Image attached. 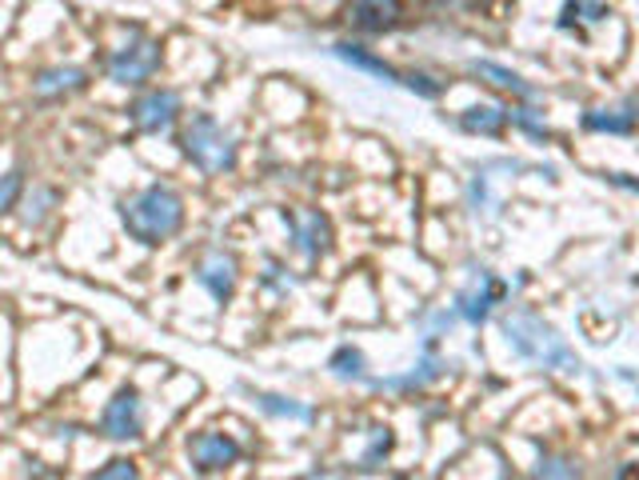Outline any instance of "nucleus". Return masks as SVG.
<instances>
[{"label": "nucleus", "mask_w": 639, "mask_h": 480, "mask_svg": "<svg viewBox=\"0 0 639 480\" xmlns=\"http://www.w3.org/2000/svg\"><path fill=\"white\" fill-rule=\"evenodd\" d=\"M120 229L128 241H137L144 248H161L164 241H173L185 229V197L164 180L137 188L132 197L120 200Z\"/></svg>", "instance_id": "1"}, {"label": "nucleus", "mask_w": 639, "mask_h": 480, "mask_svg": "<svg viewBox=\"0 0 639 480\" xmlns=\"http://www.w3.org/2000/svg\"><path fill=\"white\" fill-rule=\"evenodd\" d=\"M180 156L204 176H228L240 164V137L212 113H188L180 120Z\"/></svg>", "instance_id": "2"}, {"label": "nucleus", "mask_w": 639, "mask_h": 480, "mask_svg": "<svg viewBox=\"0 0 639 480\" xmlns=\"http://www.w3.org/2000/svg\"><path fill=\"white\" fill-rule=\"evenodd\" d=\"M504 337H508L511 352L535 368H547V373H580L583 368L576 349L535 313H511L504 320Z\"/></svg>", "instance_id": "3"}, {"label": "nucleus", "mask_w": 639, "mask_h": 480, "mask_svg": "<svg viewBox=\"0 0 639 480\" xmlns=\"http://www.w3.org/2000/svg\"><path fill=\"white\" fill-rule=\"evenodd\" d=\"M164 65V45L149 33H132L105 60V77L120 89H144Z\"/></svg>", "instance_id": "4"}, {"label": "nucleus", "mask_w": 639, "mask_h": 480, "mask_svg": "<svg viewBox=\"0 0 639 480\" xmlns=\"http://www.w3.org/2000/svg\"><path fill=\"white\" fill-rule=\"evenodd\" d=\"M125 117L140 137H164V132H173L176 125L185 120V101H180L176 89L144 84V89H137V96L128 101Z\"/></svg>", "instance_id": "5"}, {"label": "nucleus", "mask_w": 639, "mask_h": 480, "mask_svg": "<svg viewBox=\"0 0 639 480\" xmlns=\"http://www.w3.org/2000/svg\"><path fill=\"white\" fill-rule=\"evenodd\" d=\"M144 429H149L144 397H140L132 385L117 388V393L105 400V409H100L96 433L105 436L108 445H137V441H144Z\"/></svg>", "instance_id": "6"}, {"label": "nucleus", "mask_w": 639, "mask_h": 480, "mask_svg": "<svg viewBox=\"0 0 639 480\" xmlns=\"http://www.w3.org/2000/svg\"><path fill=\"white\" fill-rule=\"evenodd\" d=\"M185 457L192 472L216 477V472H228L233 465L245 460V445L233 433H224V429H197V433L188 436Z\"/></svg>", "instance_id": "7"}, {"label": "nucleus", "mask_w": 639, "mask_h": 480, "mask_svg": "<svg viewBox=\"0 0 639 480\" xmlns=\"http://www.w3.org/2000/svg\"><path fill=\"white\" fill-rule=\"evenodd\" d=\"M192 281L216 301V305H233L236 289H240V260L228 248H204L192 265Z\"/></svg>", "instance_id": "8"}, {"label": "nucleus", "mask_w": 639, "mask_h": 480, "mask_svg": "<svg viewBox=\"0 0 639 480\" xmlns=\"http://www.w3.org/2000/svg\"><path fill=\"white\" fill-rule=\"evenodd\" d=\"M284 224H288L292 248L308 265H316V260H324L332 253V221L320 209H284Z\"/></svg>", "instance_id": "9"}, {"label": "nucleus", "mask_w": 639, "mask_h": 480, "mask_svg": "<svg viewBox=\"0 0 639 480\" xmlns=\"http://www.w3.org/2000/svg\"><path fill=\"white\" fill-rule=\"evenodd\" d=\"M504 296H508V284L488 269H472V281L455 293V317L468 320V325H484L492 317V308L500 305Z\"/></svg>", "instance_id": "10"}, {"label": "nucleus", "mask_w": 639, "mask_h": 480, "mask_svg": "<svg viewBox=\"0 0 639 480\" xmlns=\"http://www.w3.org/2000/svg\"><path fill=\"white\" fill-rule=\"evenodd\" d=\"M88 84H93V72L84 65H48L33 77L28 93L36 105H64L72 96L88 93Z\"/></svg>", "instance_id": "11"}, {"label": "nucleus", "mask_w": 639, "mask_h": 480, "mask_svg": "<svg viewBox=\"0 0 639 480\" xmlns=\"http://www.w3.org/2000/svg\"><path fill=\"white\" fill-rule=\"evenodd\" d=\"M348 21L360 33H392L404 21V0H352Z\"/></svg>", "instance_id": "12"}, {"label": "nucleus", "mask_w": 639, "mask_h": 480, "mask_svg": "<svg viewBox=\"0 0 639 480\" xmlns=\"http://www.w3.org/2000/svg\"><path fill=\"white\" fill-rule=\"evenodd\" d=\"M60 209V188L57 185H45V180H36L33 188H24L21 204H16V216H21L24 229H45Z\"/></svg>", "instance_id": "13"}, {"label": "nucleus", "mask_w": 639, "mask_h": 480, "mask_svg": "<svg viewBox=\"0 0 639 480\" xmlns=\"http://www.w3.org/2000/svg\"><path fill=\"white\" fill-rule=\"evenodd\" d=\"M436 337H428V349H424V361L412 368L407 376H383V381H372V388L376 393H412V388H424V385H431L436 376L443 373V361L436 356Z\"/></svg>", "instance_id": "14"}, {"label": "nucleus", "mask_w": 639, "mask_h": 480, "mask_svg": "<svg viewBox=\"0 0 639 480\" xmlns=\"http://www.w3.org/2000/svg\"><path fill=\"white\" fill-rule=\"evenodd\" d=\"M583 129L588 132H612V137H631L639 129V105L624 108H588L583 113Z\"/></svg>", "instance_id": "15"}, {"label": "nucleus", "mask_w": 639, "mask_h": 480, "mask_svg": "<svg viewBox=\"0 0 639 480\" xmlns=\"http://www.w3.org/2000/svg\"><path fill=\"white\" fill-rule=\"evenodd\" d=\"M332 57L344 60V65H352V69H360V72H372V77H380V81L388 84H400L404 77L388 65V60H380L376 52H368L364 45H352V40H340V45H332Z\"/></svg>", "instance_id": "16"}, {"label": "nucleus", "mask_w": 639, "mask_h": 480, "mask_svg": "<svg viewBox=\"0 0 639 480\" xmlns=\"http://www.w3.org/2000/svg\"><path fill=\"white\" fill-rule=\"evenodd\" d=\"M468 69L476 72L480 81H488L492 89H500V93L520 96V101H532V96H535V89H532V84H528V81H523L520 72L504 69V65H496V60H472Z\"/></svg>", "instance_id": "17"}, {"label": "nucleus", "mask_w": 639, "mask_h": 480, "mask_svg": "<svg viewBox=\"0 0 639 480\" xmlns=\"http://www.w3.org/2000/svg\"><path fill=\"white\" fill-rule=\"evenodd\" d=\"M256 409L264 412V417H272V421H296V424H312L316 421L312 405L292 400V397H276V393H256Z\"/></svg>", "instance_id": "18"}, {"label": "nucleus", "mask_w": 639, "mask_h": 480, "mask_svg": "<svg viewBox=\"0 0 639 480\" xmlns=\"http://www.w3.org/2000/svg\"><path fill=\"white\" fill-rule=\"evenodd\" d=\"M460 125H464L468 132H476V137H500L504 125H508V108L476 105V108H468L464 117H460Z\"/></svg>", "instance_id": "19"}, {"label": "nucleus", "mask_w": 639, "mask_h": 480, "mask_svg": "<svg viewBox=\"0 0 639 480\" xmlns=\"http://www.w3.org/2000/svg\"><path fill=\"white\" fill-rule=\"evenodd\" d=\"M24 188H28V176H24V168H9V173L0 176V221L16 212V204H21V197H24Z\"/></svg>", "instance_id": "20"}, {"label": "nucleus", "mask_w": 639, "mask_h": 480, "mask_svg": "<svg viewBox=\"0 0 639 480\" xmlns=\"http://www.w3.org/2000/svg\"><path fill=\"white\" fill-rule=\"evenodd\" d=\"M392 445H395L392 429H388V424H376L372 433H368V448H364L360 465H364V469H376V465H380V460L392 453Z\"/></svg>", "instance_id": "21"}, {"label": "nucleus", "mask_w": 639, "mask_h": 480, "mask_svg": "<svg viewBox=\"0 0 639 480\" xmlns=\"http://www.w3.org/2000/svg\"><path fill=\"white\" fill-rule=\"evenodd\" d=\"M328 368L336 376H360L364 373V352L352 349V344H340L332 356H328Z\"/></svg>", "instance_id": "22"}, {"label": "nucleus", "mask_w": 639, "mask_h": 480, "mask_svg": "<svg viewBox=\"0 0 639 480\" xmlns=\"http://www.w3.org/2000/svg\"><path fill=\"white\" fill-rule=\"evenodd\" d=\"M260 284H264L268 293H276V296H288L292 289H296V281H292L288 269H284L280 260H268L264 272H260Z\"/></svg>", "instance_id": "23"}, {"label": "nucleus", "mask_w": 639, "mask_h": 480, "mask_svg": "<svg viewBox=\"0 0 639 480\" xmlns=\"http://www.w3.org/2000/svg\"><path fill=\"white\" fill-rule=\"evenodd\" d=\"M508 120L516 129L528 132V137H535V141H547V125L535 117V108H508Z\"/></svg>", "instance_id": "24"}, {"label": "nucleus", "mask_w": 639, "mask_h": 480, "mask_svg": "<svg viewBox=\"0 0 639 480\" xmlns=\"http://www.w3.org/2000/svg\"><path fill=\"white\" fill-rule=\"evenodd\" d=\"M96 480H137L140 477V469H137V460H128V457H113V460H105L100 469L93 472Z\"/></svg>", "instance_id": "25"}, {"label": "nucleus", "mask_w": 639, "mask_h": 480, "mask_svg": "<svg viewBox=\"0 0 639 480\" xmlns=\"http://www.w3.org/2000/svg\"><path fill=\"white\" fill-rule=\"evenodd\" d=\"M535 477H580V465H571L564 457H540Z\"/></svg>", "instance_id": "26"}, {"label": "nucleus", "mask_w": 639, "mask_h": 480, "mask_svg": "<svg viewBox=\"0 0 639 480\" xmlns=\"http://www.w3.org/2000/svg\"><path fill=\"white\" fill-rule=\"evenodd\" d=\"M404 84L412 89V93H419V96H428V101H436V96L443 93V84H436L428 77V72H407L404 77Z\"/></svg>", "instance_id": "27"}, {"label": "nucleus", "mask_w": 639, "mask_h": 480, "mask_svg": "<svg viewBox=\"0 0 639 480\" xmlns=\"http://www.w3.org/2000/svg\"><path fill=\"white\" fill-rule=\"evenodd\" d=\"M612 185L631 188V192H639V180H631V176H624V173H612Z\"/></svg>", "instance_id": "28"}, {"label": "nucleus", "mask_w": 639, "mask_h": 480, "mask_svg": "<svg viewBox=\"0 0 639 480\" xmlns=\"http://www.w3.org/2000/svg\"><path fill=\"white\" fill-rule=\"evenodd\" d=\"M24 472H36V477H57V472H48L40 460H28V469H24Z\"/></svg>", "instance_id": "29"}, {"label": "nucleus", "mask_w": 639, "mask_h": 480, "mask_svg": "<svg viewBox=\"0 0 639 480\" xmlns=\"http://www.w3.org/2000/svg\"><path fill=\"white\" fill-rule=\"evenodd\" d=\"M428 4H448V0H428Z\"/></svg>", "instance_id": "30"}]
</instances>
